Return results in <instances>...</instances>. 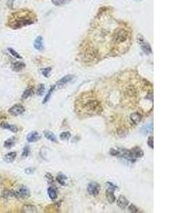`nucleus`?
Returning <instances> with one entry per match:
<instances>
[{"instance_id":"obj_1","label":"nucleus","mask_w":189,"mask_h":213,"mask_svg":"<svg viewBox=\"0 0 189 213\" xmlns=\"http://www.w3.org/2000/svg\"><path fill=\"white\" fill-rule=\"evenodd\" d=\"M28 12H16L13 13L8 19L7 24L13 29H21L34 23V21L29 16Z\"/></svg>"},{"instance_id":"obj_2","label":"nucleus","mask_w":189,"mask_h":213,"mask_svg":"<svg viewBox=\"0 0 189 213\" xmlns=\"http://www.w3.org/2000/svg\"><path fill=\"white\" fill-rule=\"evenodd\" d=\"M110 154L115 156L121 157L126 160L134 162L144 156V152L139 147H135L133 149L128 150L125 149H112L110 151Z\"/></svg>"},{"instance_id":"obj_3","label":"nucleus","mask_w":189,"mask_h":213,"mask_svg":"<svg viewBox=\"0 0 189 213\" xmlns=\"http://www.w3.org/2000/svg\"><path fill=\"white\" fill-rule=\"evenodd\" d=\"M128 31L125 29H118L115 31L114 34H113V40L115 43H123L128 39Z\"/></svg>"},{"instance_id":"obj_4","label":"nucleus","mask_w":189,"mask_h":213,"mask_svg":"<svg viewBox=\"0 0 189 213\" xmlns=\"http://www.w3.org/2000/svg\"><path fill=\"white\" fill-rule=\"evenodd\" d=\"M31 192L26 186H21L16 191H14V198L18 199H26L30 197Z\"/></svg>"},{"instance_id":"obj_5","label":"nucleus","mask_w":189,"mask_h":213,"mask_svg":"<svg viewBox=\"0 0 189 213\" xmlns=\"http://www.w3.org/2000/svg\"><path fill=\"white\" fill-rule=\"evenodd\" d=\"M107 190L106 191V197L107 200L110 203H113L115 201V196L114 195V190L117 188L116 186H115L113 183L108 182L107 183Z\"/></svg>"},{"instance_id":"obj_6","label":"nucleus","mask_w":189,"mask_h":213,"mask_svg":"<svg viewBox=\"0 0 189 213\" xmlns=\"http://www.w3.org/2000/svg\"><path fill=\"white\" fill-rule=\"evenodd\" d=\"M25 112V107L21 104H16L9 109L8 112L12 116H17L23 114Z\"/></svg>"},{"instance_id":"obj_7","label":"nucleus","mask_w":189,"mask_h":213,"mask_svg":"<svg viewBox=\"0 0 189 213\" xmlns=\"http://www.w3.org/2000/svg\"><path fill=\"white\" fill-rule=\"evenodd\" d=\"M87 191L91 195H98L100 192V186L96 182L90 183L87 186Z\"/></svg>"},{"instance_id":"obj_8","label":"nucleus","mask_w":189,"mask_h":213,"mask_svg":"<svg viewBox=\"0 0 189 213\" xmlns=\"http://www.w3.org/2000/svg\"><path fill=\"white\" fill-rule=\"evenodd\" d=\"M40 138H41V136H40V134L38 131H31L26 136V140L31 143L38 142L40 139Z\"/></svg>"},{"instance_id":"obj_9","label":"nucleus","mask_w":189,"mask_h":213,"mask_svg":"<svg viewBox=\"0 0 189 213\" xmlns=\"http://www.w3.org/2000/svg\"><path fill=\"white\" fill-rule=\"evenodd\" d=\"M0 127H1L4 129H8L10 131H12L13 133H16L19 131V128H18L16 126L10 125V124L7 123V122H2L0 124Z\"/></svg>"},{"instance_id":"obj_10","label":"nucleus","mask_w":189,"mask_h":213,"mask_svg":"<svg viewBox=\"0 0 189 213\" xmlns=\"http://www.w3.org/2000/svg\"><path fill=\"white\" fill-rule=\"evenodd\" d=\"M34 48L38 51H43L44 49V46H43V38L42 36H38L37 38H36L34 41Z\"/></svg>"},{"instance_id":"obj_11","label":"nucleus","mask_w":189,"mask_h":213,"mask_svg":"<svg viewBox=\"0 0 189 213\" xmlns=\"http://www.w3.org/2000/svg\"><path fill=\"white\" fill-rule=\"evenodd\" d=\"M117 205L118 207H120V208L125 209L126 207H127L129 205V201L128 200V199L123 195H120L118 198V200H117Z\"/></svg>"},{"instance_id":"obj_12","label":"nucleus","mask_w":189,"mask_h":213,"mask_svg":"<svg viewBox=\"0 0 189 213\" xmlns=\"http://www.w3.org/2000/svg\"><path fill=\"white\" fill-rule=\"evenodd\" d=\"M139 44H140L143 52H144V53H146L147 55H149L152 53V49L151 47H150V44L146 41H144V39L139 40Z\"/></svg>"},{"instance_id":"obj_13","label":"nucleus","mask_w":189,"mask_h":213,"mask_svg":"<svg viewBox=\"0 0 189 213\" xmlns=\"http://www.w3.org/2000/svg\"><path fill=\"white\" fill-rule=\"evenodd\" d=\"M73 77H74L73 75H66V76L62 77V78L60 79L58 83H57L56 85L57 86L59 87V88H62V87H63L64 85L67 84V83L70 82L73 79Z\"/></svg>"},{"instance_id":"obj_14","label":"nucleus","mask_w":189,"mask_h":213,"mask_svg":"<svg viewBox=\"0 0 189 213\" xmlns=\"http://www.w3.org/2000/svg\"><path fill=\"white\" fill-rule=\"evenodd\" d=\"M26 64L21 61H16L12 64V70L15 72H20L26 68Z\"/></svg>"},{"instance_id":"obj_15","label":"nucleus","mask_w":189,"mask_h":213,"mask_svg":"<svg viewBox=\"0 0 189 213\" xmlns=\"http://www.w3.org/2000/svg\"><path fill=\"white\" fill-rule=\"evenodd\" d=\"M130 119L135 125H137V124H139V122L142 121V114H140L138 112H135L130 114Z\"/></svg>"},{"instance_id":"obj_16","label":"nucleus","mask_w":189,"mask_h":213,"mask_svg":"<svg viewBox=\"0 0 189 213\" xmlns=\"http://www.w3.org/2000/svg\"><path fill=\"white\" fill-rule=\"evenodd\" d=\"M16 153L15 151H12V152L8 153L7 154H6L4 156V161H6L7 163H12L14 161V160L16 159Z\"/></svg>"},{"instance_id":"obj_17","label":"nucleus","mask_w":189,"mask_h":213,"mask_svg":"<svg viewBox=\"0 0 189 213\" xmlns=\"http://www.w3.org/2000/svg\"><path fill=\"white\" fill-rule=\"evenodd\" d=\"M47 194H48L49 198L51 200H53L57 199V198H58V191H57L55 187L50 186V188H48V189H47Z\"/></svg>"},{"instance_id":"obj_18","label":"nucleus","mask_w":189,"mask_h":213,"mask_svg":"<svg viewBox=\"0 0 189 213\" xmlns=\"http://www.w3.org/2000/svg\"><path fill=\"white\" fill-rule=\"evenodd\" d=\"M43 134L45 138L47 139L48 140L51 141L52 142H55V143H57V142H58V140H57L55 135L54 133H53L52 131L48 130H45L43 131Z\"/></svg>"},{"instance_id":"obj_19","label":"nucleus","mask_w":189,"mask_h":213,"mask_svg":"<svg viewBox=\"0 0 189 213\" xmlns=\"http://www.w3.org/2000/svg\"><path fill=\"white\" fill-rule=\"evenodd\" d=\"M15 143H16V137L12 136L5 141L4 144V146L5 148H7V149H11L12 146H14Z\"/></svg>"},{"instance_id":"obj_20","label":"nucleus","mask_w":189,"mask_h":213,"mask_svg":"<svg viewBox=\"0 0 189 213\" xmlns=\"http://www.w3.org/2000/svg\"><path fill=\"white\" fill-rule=\"evenodd\" d=\"M22 211L23 212H37L38 210L34 205H25L23 207Z\"/></svg>"},{"instance_id":"obj_21","label":"nucleus","mask_w":189,"mask_h":213,"mask_svg":"<svg viewBox=\"0 0 189 213\" xmlns=\"http://www.w3.org/2000/svg\"><path fill=\"white\" fill-rule=\"evenodd\" d=\"M34 94V88H26L23 92V93L22 94L21 96V99H26L27 98H28L29 97H31L32 94Z\"/></svg>"},{"instance_id":"obj_22","label":"nucleus","mask_w":189,"mask_h":213,"mask_svg":"<svg viewBox=\"0 0 189 213\" xmlns=\"http://www.w3.org/2000/svg\"><path fill=\"white\" fill-rule=\"evenodd\" d=\"M152 131H153V125H152V124L144 126V127L141 129V133L143 134H150V132H152Z\"/></svg>"},{"instance_id":"obj_23","label":"nucleus","mask_w":189,"mask_h":213,"mask_svg":"<svg viewBox=\"0 0 189 213\" xmlns=\"http://www.w3.org/2000/svg\"><path fill=\"white\" fill-rule=\"evenodd\" d=\"M57 181H58V183H60L61 186H65L66 185V182H67V178L66 175H63V174H59V175H58V176L56 178Z\"/></svg>"},{"instance_id":"obj_24","label":"nucleus","mask_w":189,"mask_h":213,"mask_svg":"<svg viewBox=\"0 0 189 213\" xmlns=\"http://www.w3.org/2000/svg\"><path fill=\"white\" fill-rule=\"evenodd\" d=\"M55 88V85H54V86L51 87L50 90H49L48 92H47V94H46V95H45V98H44V99H43V104H45L46 102H47V101H48L49 99H50V97H51V94H52L53 92L54 91Z\"/></svg>"},{"instance_id":"obj_25","label":"nucleus","mask_w":189,"mask_h":213,"mask_svg":"<svg viewBox=\"0 0 189 213\" xmlns=\"http://www.w3.org/2000/svg\"><path fill=\"white\" fill-rule=\"evenodd\" d=\"M7 50H8L9 53L10 54L12 55V56H14V58H19V59H21L22 58L21 55H20L17 51H16L14 49H12V48H8V49H7Z\"/></svg>"},{"instance_id":"obj_26","label":"nucleus","mask_w":189,"mask_h":213,"mask_svg":"<svg viewBox=\"0 0 189 213\" xmlns=\"http://www.w3.org/2000/svg\"><path fill=\"white\" fill-rule=\"evenodd\" d=\"M3 197L7 199L10 198H14V190H5L2 192Z\"/></svg>"},{"instance_id":"obj_27","label":"nucleus","mask_w":189,"mask_h":213,"mask_svg":"<svg viewBox=\"0 0 189 213\" xmlns=\"http://www.w3.org/2000/svg\"><path fill=\"white\" fill-rule=\"evenodd\" d=\"M70 1V0H52V3L55 6H61Z\"/></svg>"},{"instance_id":"obj_28","label":"nucleus","mask_w":189,"mask_h":213,"mask_svg":"<svg viewBox=\"0 0 189 213\" xmlns=\"http://www.w3.org/2000/svg\"><path fill=\"white\" fill-rule=\"evenodd\" d=\"M45 92V85L43 84H40L36 90V94L38 96H42Z\"/></svg>"},{"instance_id":"obj_29","label":"nucleus","mask_w":189,"mask_h":213,"mask_svg":"<svg viewBox=\"0 0 189 213\" xmlns=\"http://www.w3.org/2000/svg\"><path fill=\"white\" fill-rule=\"evenodd\" d=\"M51 70H52V68L51 67L43 68V69L41 70V73L43 74V76H45V77H48L50 76V73Z\"/></svg>"},{"instance_id":"obj_30","label":"nucleus","mask_w":189,"mask_h":213,"mask_svg":"<svg viewBox=\"0 0 189 213\" xmlns=\"http://www.w3.org/2000/svg\"><path fill=\"white\" fill-rule=\"evenodd\" d=\"M71 136V134L68 131H65V132H62L60 135V138L62 140L65 141V140H68Z\"/></svg>"},{"instance_id":"obj_31","label":"nucleus","mask_w":189,"mask_h":213,"mask_svg":"<svg viewBox=\"0 0 189 213\" xmlns=\"http://www.w3.org/2000/svg\"><path fill=\"white\" fill-rule=\"evenodd\" d=\"M30 148H29V146H26L24 147V149H23V153H22V156L23 157H27L28 156L29 154H30Z\"/></svg>"},{"instance_id":"obj_32","label":"nucleus","mask_w":189,"mask_h":213,"mask_svg":"<svg viewBox=\"0 0 189 213\" xmlns=\"http://www.w3.org/2000/svg\"><path fill=\"white\" fill-rule=\"evenodd\" d=\"M128 210H130V212H139V210H138V208L135 206V205H130L129 207H128Z\"/></svg>"},{"instance_id":"obj_33","label":"nucleus","mask_w":189,"mask_h":213,"mask_svg":"<svg viewBox=\"0 0 189 213\" xmlns=\"http://www.w3.org/2000/svg\"><path fill=\"white\" fill-rule=\"evenodd\" d=\"M147 144H148V146H149L151 148V149H153V148H154V138H153V136H150L149 138H148Z\"/></svg>"},{"instance_id":"obj_34","label":"nucleus","mask_w":189,"mask_h":213,"mask_svg":"<svg viewBox=\"0 0 189 213\" xmlns=\"http://www.w3.org/2000/svg\"><path fill=\"white\" fill-rule=\"evenodd\" d=\"M14 0H7V4L10 9H14Z\"/></svg>"},{"instance_id":"obj_35","label":"nucleus","mask_w":189,"mask_h":213,"mask_svg":"<svg viewBox=\"0 0 189 213\" xmlns=\"http://www.w3.org/2000/svg\"><path fill=\"white\" fill-rule=\"evenodd\" d=\"M25 173L26 174H28V175H31V174L34 173V168H26L24 170Z\"/></svg>"},{"instance_id":"obj_36","label":"nucleus","mask_w":189,"mask_h":213,"mask_svg":"<svg viewBox=\"0 0 189 213\" xmlns=\"http://www.w3.org/2000/svg\"><path fill=\"white\" fill-rule=\"evenodd\" d=\"M45 177L47 178V181H49V183H50L53 182V178L52 175H51V174H50V173H47L46 175H45Z\"/></svg>"}]
</instances>
